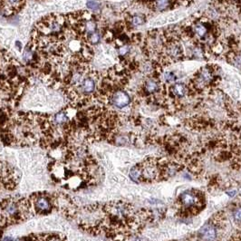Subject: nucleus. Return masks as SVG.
<instances>
[{
	"label": "nucleus",
	"mask_w": 241,
	"mask_h": 241,
	"mask_svg": "<svg viewBox=\"0 0 241 241\" xmlns=\"http://www.w3.org/2000/svg\"><path fill=\"white\" fill-rule=\"evenodd\" d=\"M29 200L33 214L35 215H49L54 211H57V194L44 192H36L30 195Z\"/></svg>",
	"instance_id": "1"
},
{
	"label": "nucleus",
	"mask_w": 241,
	"mask_h": 241,
	"mask_svg": "<svg viewBox=\"0 0 241 241\" xmlns=\"http://www.w3.org/2000/svg\"><path fill=\"white\" fill-rule=\"evenodd\" d=\"M111 103L116 108L122 109L130 104L131 98H130L129 94L127 93H125L123 91H120V90H118V91L114 92L112 94Z\"/></svg>",
	"instance_id": "2"
},
{
	"label": "nucleus",
	"mask_w": 241,
	"mask_h": 241,
	"mask_svg": "<svg viewBox=\"0 0 241 241\" xmlns=\"http://www.w3.org/2000/svg\"><path fill=\"white\" fill-rule=\"evenodd\" d=\"M199 200V198L193 192L186 191L182 193L181 196V204L184 206L186 208H194L195 206L198 205V202Z\"/></svg>",
	"instance_id": "3"
},
{
	"label": "nucleus",
	"mask_w": 241,
	"mask_h": 241,
	"mask_svg": "<svg viewBox=\"0 0 241 241\" xmlns=\"http://www.w3.org/2000/svg\"><path fill=\"white\" fill-rule=\"evenodd\" d=\"M199 234L204 241H213L217 237V231L211 225H204L200 229Z\"/></svg>",
	"instance_id": "4"
},
{
	"label": "nucleus",
	"mask_w": 241,
	"mask_h": 241,
	"mask_svg": "<svg viewBox=\"0 0 241 241\" xmlns=\"http://www.w3.org/2000/svg\"><path fill=\"white\" fill-rule=\"evenodd\" d=\"M81 87H82V96H92L95 91V82L93 78L87 77L83 80Z\"/></svg>",
	"instance_id": "5"
},
{
	"label": "nucleus",
	"mask_w": 241,
	"mask_h": 241,
	"mask_svg": "<svg viewBox=\"0 0 241 241\" xmlns=\"http://www.w3.org/2000/svg\"><path fill=\"white\" fill-rule=\"evenodd\" d=\"M141 175H142V171L140 165H135L130 170V178L135 182H140L141 181Z\"/></svg>",
	"instance_id": "6"
},
{
	"label": "nucleus",
	"mask_w": 241,
	"mask_h": 241,
	"mask_svg": "<svg viewBox=\"0 0 241 241\" xmlns=\"http://www.w3.org/2000/svg\"><path fill=\"white\" fill-rule=\"evenodd\" d=\"M186 91H187L186 86L183 85V84H181V83L175 84V85L172 86V93H173L176 96H184L185 94H186Z\"/></svg>",
	"instance_id": "7"
},
{
	"label": "nucleus",
	"mask_w": 241,
	"mask_h": 241,
	"mask_svg": "<svg viewBox=\"0 0 241 241\" xmlns=\"http://www.w3.org/2000/svg\"><path fill=\"white\" fill-rule=\"evenodd\" d=\"M158 88H159L158 84H157L156 81H154L153 79L148 80V81L146 82V84H145V90H146V92L149 93V94H153V93L157 92V91H158Z\"/></svg>",
	"instance_id": "8"
},
{
	"label": "nucleus",
	"mask_w": 241,
	"mask_h": 241,
	"mask_svg": "<svg viewBox=\"0 0 241 241\" xmlns=\"http://www.w3.org/2000/svg\"><path fill=\"white\" fill-rule=\"evenodd\" d=\"M101 40V36L98 32H94L87 36V45H96Z\"/></svg>",
	"instance_id": "9"
},
{
	"label": "nucleus",
	"mask_w": 241,
	"mask_h": 241,
	"mask_svg": "<svg viewBox=\"0 0 241 241\" xmlns=\"http://www.w3.org/2000/svg\"><path fill=\"white\" fill-rule=\"evenodd\" d=\"M86 7L94 12H98L101 8V4L96 0H88L86 2Z\"/></svg>",
	"instance_id": "10"
},
{
	"label": "nucleus",
	"mask_w": 241,
	"mask_h": 241,
	"mask_svg": "<svg viewBox=\"0 0 241 241\" xmlns=\"http://www.w3.org/2000/svg\"><path fill=\"white\" fill-rule=\"evenodd\" d=\"M194 29H195L196 34L199 36H200V37L205 36L206 33H207V28H206L205 25L202 24H198L195 26Z\"/></svg>",
	"instance_id": "11"
},
{
	"label": "nucleus",
	"mask_w": 241,
	"mask_h": 241,
	"mask_svg": "<svg viewBox=\"0 0 241 241\" xmlns=\"http://www.w3.org/2000/svg\"><path fill=\"white\" fill-rule=\"evenodd\" d=\"M132 24L133 26H138V25H142L144 23V17L142 15H134L132 18Z\"/></svg>",
	"instance_id": "12"
},
{
	"label": "nucleus",
	"mask_w": 241,
	"mask_h": 241,
	"mask_svg": "<svg viewBox=\"0 0 241 241\" xmlns=\"http://www.w3.org/2000/svg\"><path fill=\"white\" fill-rule=\"evenodd\" d=\"M169 5V0H156V7L159 10H164Z\"/></svg>",
	"instance_id": "13"
},
{
	"label": "nucleus",
	"mask_w": 241,
	"mask_h": 241,
	"mask_svg": "<svg viewBox=\"0 0 241 241\" xmlns=\"http://www.w3.org/2000/svg\"><path fill=\"white\" fill-rule=\"evenodd\" d=\"M129 53V47L127 46H122L119 48V55L120 56H125Z\"/></svg>",
	"instance_id": "14"
},
{
	"label": "nucleus",
	"mask_w": 241,
	"mask_h": 241,
	"mask_svg": "<svg viewBox=\"0 0 241 241\" xmlns=\"http://www.w3.org/2000/svg\"><path fill=\"white\" fill-rule=\"evenodd\" d=\"M234 218L237 222H239L241 223V208H238L235 213H234Z\"/></svg>",
	"instance_id": "15"
},
{
	"label": "nucleus",
	"mask_w": 241,
	"mask_h": 241,
	"mask_svg": "<svg viewBox=\"0 0 241 241\" xmlns=\"http://www.w3.org/2000/svg\"><path fill=\"white\" fill-rule=\"evenodd\" d=\"M165 79L167 80V81H173V80H175L176 79V77H175V75L172 73L171 72H168L165 73Z\"/></svg>",
	"instance_id": "16"
},
{
	"label": "nucleus",
	"mask_w": 241,
	"mask_h": 241,
	"mask_svg": "<svg viewBox=\"0 0 241 241\" xmlns=\"http://www.w3.org/2000/svg\"><path fill=\"white\" fill-rule=\"evenodd\" d=\"M15 47L17 49L18 51H20V52H21V50H22V44H21V42H19V41H16V42L15 43Z\"/></svg>",
	"instance_id": "17"
},
{
	"label": "nucleus",
	"mask_w": 241,
	"mask_h": 241,
	"mask_svg": "<svg viewBox=\"0 0 241 241\" xmlns=\"http://www.w3.org/2000/svg\"><path fill=\"white\" fill-rule=\"evenodd\" d=\"M227 194L229 197H234L237 194V191H227Z\"/></svg>",
	"instance_id": "18"
}]
</instances>
